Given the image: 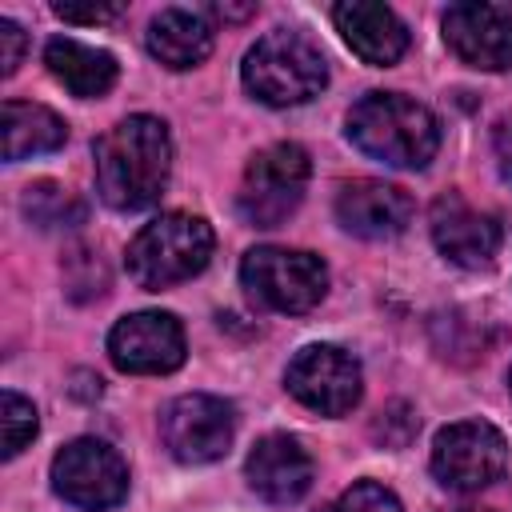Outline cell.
<instances>
[{
	"mask_svg": "<svg viewBox=\"0 0 512 512\" xmlns=\"http://www.w3.org/2000/svg\"><path fill=\"white\" fill-rule=\"evenodd\" d=\"M52 12L60 20H72V24H104V20H116L120 8L116 4H100V0H88V4H76V0H56Z\"/></svg>",
	"mask_w": 512,
	"mask_h": 512,
	"instance_id": "obj_23",
	"label": "cell"
},
{
	"mask_svg": "<svg viewBox=\"0 0 512 512\" xmlns=\"http://www.w3.org/2000/svg\"><path fill=\"white\" fill-rule=\"evenodd\" d=\"M452 56L480 72L512 68V20L500 4H452L440 20Z\"/></svg>",
	"mask_w": 512,
	"mask_h": 512,
	"instance_id": "obj_12",
	"label": "cell"
},
{
	"mask_svg": "<svg viewBox=\"0 0 512 512\" xmlns=\"http://www.w3.org/2000/svg\"><path fill=\"white\" fill-rule=\"evenodd\" d=\"M24 60V32L16 20H0V72L12 76Z\"/></svg>",
	"mask_w": 512,
	"mask_h": 512,
	"instance_id": "obj_24",
	"label": "cell"
},
{
	"mask_svg": "<svg viewBox=\"0 0 512 512\" xmlns=\"http://www.w3.org/2000/svg\"><path fill=\"white\" fill-rule=\"evenodd\" d=\"M184 328L172 312H132L112 324L108 356L120 372L132 376H164L184 364Z\"/></svg>",
	"mask_w": 512,
	"mask_h": 512,
	"instance_id": "obj_11",
	"label": "cell"
},
{
	"mask_svg": "<svg viewBox=\"0 0 512 512\" xmlns=\"http://www.w3.org/2000/svg\"><path fill=\"white\" fill-rule=\"evenodd\" d=\"M52 488L80 512H108L128 496V464L108 440L80 436L52 456Z\"/></svg>",
	"mask_w": 512,
	"mask_h": 512,
	"instance_id": "obj_7",
	"label": "cell"
},
{
	"mask_svg": "<svg viewBox=\"0 0 512 512\" xmlns=\"http://www.w3.org/2000/svg\"><path fill=\"white\" fill-rule=\"evenodd\" d=\"M336 220L360 240H392L412 220V196L384 180H352L336 192Z\"/></svg>",
	"mask_w": 512,
	"mask_h": 512,
	"instance_id": "obj_15",
	"label": "cell"
},
{
	"mask_svg": "<svg viewBox=\"0 0 512 512\" xmlns=\"http://www.w3.org/2000/svg\"><path fill=\"white\" fill-rule=\"evenodd\" d=\"M244 476H248V488L260 500H268V504H296L312 488L316 464H312L308 448L296 436L272 432V436L252 444V452L244 460Z\"/></svg>",
	"mask_w": 512,
	"mask_h": 512,
	"instance_id": "obj_14",
	"label": "cell"
},
{
	"mask_svg": "<svg viewBox=\"0 0 512 512\" xmlns=\"http://www.w3.org/2000/svg\"><path fill=\"white\" fill-rule=\"evenodd\" d=\"M332 24L344 36V44L376 68H388L404 56L408 48V28L404 20L388 8V4H372V0H344L332 8Z\"/></svg>",
	"mask_w": 512,
	"mask_h": 512,
	"instance_id": "obj_16",
	"label": "cell"
},
{
	"mask_svg": "<svg viewBox=\"0 0 512 512\" xmlns=\"http://www.w3.org/2000/svg\"><path fill=\"white\" fill-rule=\"evenodd\" d=\"M444 512H492V508H472V504H464V508H444Z\"/></svg>",
	"mask_w": 512,
	"mask_h": 512,
	"instance_id": "obj_26",
	"label": "cell"
},
{
	"mask_svg": "<svg viewBox=\"0 0 512 512\" xmlns=\"http://www.w3.org/2000/svg\"><path fill=\"white\" fill-rule=\"evenodd\" d=\"M508 392H512V372H508Z\"/></svg>",
	"mask_w": 512,
	"mask_h": 512,
	"instance_id": "obj_28",
	"label": "cell"
},
{
	"mask_svg": "<svg viewBox=\"0 0 512 512\" xmlns=\"http://www.w3.org/2000/svg\"><path fill=\"white\" fill-rule=\"evenodd\" d=\"M348 140L388 164V168H424L440 148L436 116L400 92H368L348 108Z\"/></svg>",
	"mask_w": 512,
	"mask_h": 512,
	"instance_id": "obj_2",
	"label": "cell"
},
{
	"mask_svg": "<svg viewBox=\"0 0 512 512\" xmlns=\"http://www.w3.org/2000/svg\"><path fill=\"white\" fill-rule=\"evenodd\" d=\"M160 436L180 464H212L232 448L236 412L220 396L188 392L160 412Z\"/></svg>",
	"mask_w": 512,
	"mask_h": 512,
	"instance_id": "obj_10",
	"label": "cell"
},
{
	"mask_svg": "<svg viewBox=\"0 0 512 512\" xmlns=\"http://www.w3.org/2000/svg\"><path fill=\"white\" fill-rule=\"evenodd\" d=\"M96 192L116 212L152 208L172 176V136L160 116L136 112L112 124L96 148Z\"/></svg>",
	"mask_w": 512,
	"mask_h": 512,
	"instance_id": "obj_1",
	"label": "cell"
},
{
	"mask_svg": "<svg viewBox=\"0 0 512 512\" xmlns=\"http://www.w3.org/2000/svg\"><path fill=\"white\" fill-rule=\"evenodd\" d=\"M144 44L164 68L184 72L212 52V24L196 8H160L144 32Z\"/></svg>",
	"mask_w": 512,
	"mask_h": 512,
	"instance_id": "obj_17",
	"label": "cell"
},
{
	"mask_svg": "<svg viewBox=\"0 0 512 512\" xmlns=\"http://www.w3.org/2000/svg\"><path fill=\"white\" fill-rule=\"evenodd\" d=\"M320 512H404L396 492H388L384 484L376 480H356L352 488L340 492V500L332 508H320Z\"/></svg>",
	"mask_w": 512,
	"mask_h": 512,
	"instance_id": "obj_22",
	"label": "cell"
},
{
	"mask_svg": "<svg viewBox=\"0 0 512 512\" xmlns=\"http://www.w3.org/2000/svg\"><path fill=\"white\" fill-rule=\"evenodd\" d=\"M284 388L320 416H344L360 404L364 372L340 344H304L284 368Z\"/></svg>",
	"mask_w": 512,
	"mask_h": 512,
	"instance_id": "obj_9",
	"label": "cell"
},
{
	"mask_svg": "<svg viewBox=\"0 0 512 512\" xmlns=\"http://www.w3.org/2000/svg\"><path fill=\"white\" fill-rule=\"evenodd\" d=\"M212 248H216V236L204 216L160 212L132 236L128 276L144 292H164V288H176V284L192 280L196 272H204V264L212 260Z\"/></svg>",
	"mask_w": 512,
	"mask_h": 512,
	"instance_id": "obj_3",
	"label": "cell"
},
{
	"mask_svg": "<svg viewBox=\"0 0 512 512\" xmlns=\"http://www.w3.org/2000/svg\"><path fill=\"white\" fill-rule=\"evenodd\" d=\"M244 88L268 104V108H292L312 100L328 84V64L324 52L296 28H276L264 32L240 64Z\"/></svg>",
	"mask_w": 512,
	"mask_h": 512,
	"instance_id": "obj_4",
	"label": "cell"
},
{
	"mask_svg": "<svg viewBox=\"0 0 512 512\" xmlns=\"http://www.w3.org/2000/svg\"><path fill=\"white\" fill-rule=\"evenodd\" d=\"M492 152H496L500 176L512 184V116H500L496 120V128H492Z\"/></svg>",
	"mask_w": 512,
	"mask_h": 512,
	"instance_id": "obj_25",
	"label": "cell"
},
{
	"mask_svg": "<svg viewBox=\"0 0 512 512\" xmlns=\"http://www.w3.org/2000/svg\"><path fill=\"white\" fill-rule=\"evenodd\" d=\"M24 212H28V220L40 224V228H60V224L68 228V224H76V220L84 216V204L72 200L64 188L40 180V184H32V188L24 192Z\"/></svg>",
	"mask_w": 512,
	"mask_h": 512,
	"instance_id": "obj_20",
	"label": "cell"
},
{
	"mask_svg": "<svg viewBox=\"0 0 512 512\" xmlns=\"http://www.w3.org/2000/svg\"><path fill=\"white\" fill-rule=\"evenodd\" d=\"M432 240L460 268H488L500 252L504 228L496 216L472 208L460 192H444L432 204Z\"/></svg>",
	"mask_w": 512,
	"mask_h": 512,
	"instance_id": "obj_13",
	"label": "cell"
},
{
	"mask_svg": "<svg viewBox=\"0 0 512 512\" xmlns=\"http://www.w3.org/2000/svg\"><path fill=\"white\" fill-rule=\"evenodd\" d=\"M432 476L452 492H480L508 468V440L488 420H456L432 440Z\"/></svg>",
	"mask_w": 512,
	"mask_h": 512,
	"instance_id": "obj_8",
	"label": "cell"
},
{
	"mask_svg": "<svg viewBox=\"0 0 512 512\" xmlns=\"http://www.w3.org/2000/svg\"><path fill=\"white\" fill-rule=\"evenodd\" d=\"M308 176H312V164L300 144H288V140L268 144L244 168V180L236 192V212L252 228H276L300 208Z\"/></svg>",
	"mask_w": 512,
	"mask_h": 512,
	"instance_id": "obj_6",
	"label": "cell"
},
{
	"mask_svg": "<svg viewBox=\"0 0 512 512\" xmlns=\"http://www.w3.org/2000/svg\"><path fill=\"white\" fill-rule=\"evenodd\" d=\"M500 8H504V16H508V20H512V4H500Z\"/></svg>",
	"mask_w": 512,
	"mask_h": 512,
	"instance_id": "obj_27",
	"label": "cell"
},
{
	"mask_svg": "<svg viewBox=\"0 0 512 512\" xmlns=\"http://www.w3.org/2000/svg\"><path fill=\"white\" fill-rule=\"evenodd\" d=\"M0 132H4V160L8 164H20L28 156L56 152L68 140V124L52 108L28 104V100H4V108H0Z\"/></svg>",
	"mask_w": 512,
	"mask_h": 512,
	"instance_id": "obj_19",
	"label": "cell"
},
{
	"mask_svg": "<svg viewBox=\"0 0 512 512\" xmlns=\"http://www.w3.org/2000/svg\"><path fill=\"white\" fill-rule=\"evenodd\" d=\"M240 280L248 296L272 312H312L324 292H328V268L316 252L304 248H280V244H260L244 252L240 260Z\"/></svg>",
	"mask_w": 512,
	"mask_h": 512,
	"instance_id": "obj_5",
	"label": "cell"
},
{
	"mask_svg": "<svg viewBox=\"0 0 512 512\" xmlns=\"http://www.w3.org/2000/svg\"><path fill=\"white\" fill-rule=\"evenodd\" d=\"M0 424H4V460L20 456L24 444H28V440L36 436V428H40L32 400H24L20 392H4V396H0Z\"/></svg>",
	"mask_w": 512,
	"mask_h": 512,
	"instance_id": "obj_21",
	"label": "cell"
},
{
	"mask_svg": "<svg viewBox=\"0 0 512 512\" xmlns=\"http://www.w3.org/2000/svg\"><path fill=\"white\" fill-rule=\"evenodd\" d=\"M44 64H48V72H52L72 96H80V100L104 96V92L116 84V76H120V64H116L112 52L92 48V44H80V40H72V36L48 40Z\"/></svg>",
	"mask_w": 512,
	"mask_h": 512,
	"instance_id": "obj_18",
	"label": "cell"
}]
</instances>
